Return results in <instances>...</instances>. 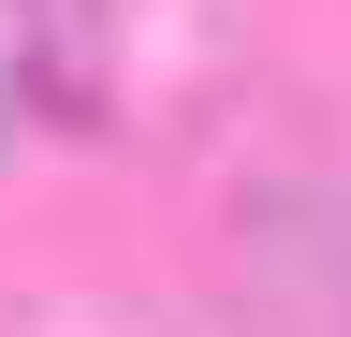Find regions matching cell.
Returning <instances> with one entry per match:
<instances>
[{
	"label": "cell",
	"instance_id": "obj_1",
	"mask_svg": "<svg viewBox=\"0 0 351 337\" xmlns=\"http://www.w3.org/2000/svg\"><path fill=\"white\" fill-rule=\"evenodd\" d=\"M0 30H29V73L59 89V15H44V0H0Z\"/></svg>",
	"mask_w": 351,
	"mask_h": 337
}]
</instances>
